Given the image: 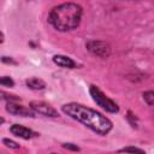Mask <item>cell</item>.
Listing matches in <instances>:
<instances>
[{"label": "cell", "instance_id": "8", "mask_svg": "<svg viewBox=\"0 0 154 154\" xmlns=\"http://www.w3.org/2000/svg\"><path fill=\"white\" fill-rule=\"evenodd\" d=\"M53 63L64 69H76L77 67L75 60H72L70 57H66L63 54H55L53 57Z\"/></svg>", "mask_w": 154, "mask_h": 154}, {"label": "cell", "instance_id": "14", "mask_svg": "<svg viewBox=\"0 0 154 154\" xmlns=\"http://www.w3.org/2000/svg\"><path fill=\"white\" fill-rule=\"evenodd\" d=\"M2 95H4L2 97H4L5 100H7V101H17V102L20 101V99H19L18 96H16V95H8V94H6V93H4V91H2Z\"/></svg>", "mask_w": 154, "mask_h": 154}, {"label": "cell", "instance_id": "13", "mask_svg": "<svg viewBox=\"0 0 154 154\" xmlns=\"http://www.w3.org/2000/svg\"><path fill=\"white\" fill-rule=\"evenodd\" d=\"M2 143H4L6 147L12 148V149H18V148H19V144H18L17 142H14V141H12V140H8V138H4V140H2Z\"/></svg>", "mask_w": 154, "mask_h": 154}, {"label": "cell", "instance_id": "7", "mask_svg": "<svg viewBox=\"0 0 154 154\" xmlns=\"http://www.w3.org/2000/svg\"><path fill=\"white\" fill-rule=\"evenodd\" d=\"M10 132L19 138H23V140H30L32 137H36L38 134L34 132L31 129L26 128V126H23L20 124H13L10 126Z\"/></svg>", "mask_w": 154, "mask_h": 154}, {"label": "cell", "instance_id": "10", "mask_svg": "<svg viewBox=\"0 0 154 154\" xmlns=\"http://www.w3.org/2000/svg\"><path fill=\"white\" fill-rule=\"evenodd\" d=\"M142 97L146 103H148L149 106L154 107V90H147L142 94Z\"/></svg>", "mask_w": 154, "mask_h": 154}, {"label": "cell", "instance_id": "2", "mask_svg": "<svg viewBox=\"0 0 154 154\" xmlns=\"http://www.w3.org/2000/svg\"><path fill=\"white\" fill-rule=\"evenodd\" d=\"M82 16L83 8L81 5L76 2H63L51 10L48 22L55 30L67 32L79 26Z\"/></svg>", "mask_w": 154, "mask_h": 154}, {"label": "cell", "instance_id": "4", "mask_svg": "<svg viewBox=\"0 0 154 154\" xmlns=\"http://www.w3.org/2000/svg\"><path fill=\"white\" fill-rule=\"evenodd\" d=\"M85 48L87 51L99 58H108L111 55L112 48L109 46V43H107L106 41H101V40H89L85 42Z\"/></svg>", "mask_w": 154, "mask_h": 154}, {"label": "cell", "instance_id": "5", "mask_svg": "<svg viewBox=\"0 0 154 154\" xmlns=\"http://www.w3.org/2000/svg\"><path fill=\"white\" fill-rule=\"evenodd\" d=\"M30 107L38 114L43 116V117H49V118H57L59 117L58 111L51 106L49 103L45 102V101H31L30 102Z\"/></svg>", "mask_w": 154, "mask_h": 154}, {"label": "cell", "instance_id": "6", "mask_svg": "<svg viewBox=\"0 0 154 154\" xmlns=\"http://www.w3.org/2000/svg\"><path fill=\"white\" fill-rule=\"evenodd\" d=\"M6 111L13 116L20 117H35V111L31 107H25L23 105L17 103V101H8L6 105Z\"/></svg>", "mask_w": 154, "mask_h": 154}, {"label": "cell", "instance_id": "16", "mask_svg": "<svg viewBox=\"0 0 154 154\" xmlns=\"http://www.w3.org/2000/svg\"><path fill=\"white\" fill-rule=\"evenodd\" d=\"M131 1H138V0H131Z\"/></svg>", "mask_w": 154, "mask_h": 154}, {"label": "cell", "instance_id": "9", "mask_svg": "<svg viewBox=\"0 0 154 154\" xmlns=\"http://www.w3.org/2000/svg\"><path fill=\"white\" fill-rule=\"evenodd\" d=\"M25 84L29 89H32V90H43L47 85L46 82L38 77H30L25 79Z\"/></svg>", "mask_w": 154, "mask_h": 154}, {"label": "cell", "instance_id": "15", "mask_svg": "<svg viewBox=\"0 0 154 154\" xmlns=\"http://www.w3.org/2000/svg\"><path fill=\"white\" fill-rule=\"evenodd\" d=\"M63 147H64V148H66V149L76 150V152H78V150H79V147H77V146H73L72 143H64V144H63Z\"/></svg>", "mask_w": 154, "mask_h": 154}, {"label": "cell", "instance_id": "11", "mask_svg": "<svg viewBox=\"0 0 154 154\" xmlns=\"http://www.w3.org/2000/svg\"><path fill=\"white\" fill-rule=\"evenodd\" d=\"M0 83H1L2 87H8V88H12L14 85L13 79L11 77H8V76H2L1 79H0Z\"/></svg>", "mask_w": 154, "mask_h": 154}, {"label": "cell", "instance_id": "12", "mask_svg": "<svg viewBox=\"0 0 154 154\" xmlns=\"http://www.w3.org/2000/svg\"><path fill=\"white\" fill-rule=\"evenodd\" d=\"M119 153H126V152H134V153H144V149L137 148V147H124L118 150Z\"/></svg>", "mask_w": 154, "mask_h": 154}, {"label": "cell", "instance_id": "1", "mask_svg": "<svg viewBox=\"0 0 154 154\" xmlns=\"http://www.w3.org/2000/svg\"><path fill=\"white\" fill-rule=\"evenodd\" d=\"M61 111L70 118L82 123L84 126L100 136L108 135L113 129V123L102 113L78 102H69L61 106Z\"/></svg>", "mask_w": 154, "mask_h": 154}, {"label": "cell", "instance_id": "3", "mask_svg": "<svg viewBox=\"0 0 154 154\" xmlns=\"http://www.w3.org/2000/svg\"><path fill=\"white\" fill-rule=\"evenodd\" d=\"M89 94L93 99V101L100 106L102 109H105L108 113H118L119 112V106L116 101H113L112 99H109L97 85L91 84L89 87Z\"/></svg>", "mask_w": 154, "mask_h": 154}]
</instances>
